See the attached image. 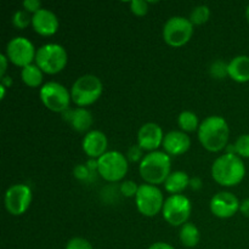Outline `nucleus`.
<instances>
[{"label":"nucleus","mask_w":249,"mask_h":249,"mask_svg":"<svg viewBox=\"0 0 249 249\" xmlns=\"http://www.w3.org/2000/svg\"><path fill=\"white\" fill-rule=\"evenodd\" d=\"M82 147L89 160H99L107 152L108 139H107L106 134L102 131L90 130L84 135Z\"/></svg>","instance_id":"2eb2a0df"},{"label":"nucleus","mask_w":249,"mask_h":249,"mask_svg":"<svg viewBox=\"0 0 249 249\" xmlns=\"http://www.w3.org/2000/svg\"><path fill=\"white\" fill-rule=\"evenodd\" d=\"M9 58L5 53H1L0 55V63H1V67H0V78H4L5 77V73H6L7 70V63H9Z\"/></svg>","instance_id":"72a5a7b5"},{"label":"nucleus","mask_w":249,"mask_h":249,"mask_svg":"<svg viewBox=\"0 0 249 249\" xmlns=\"http://www.w3.org/2000/svg\"><path fill=\"white\" fill-rule=\"evenodd\" d=\"M139 187H140V185H138L133 180H125L119 186V192H121L122 196L131 198V197L136 196V194L139 191Z\"/></svg>","instance_id":"cd10ccee"},{"label":"nucleus","mask_w":249,"mask_h":249,"mask_svg":"<svg viewBox=\"0 0 249 249\" xmlns=\"http://www.w3.org/2000/svg\"><path fill=\"white\" fill-rule=\"evenodd\" d=\"M34 62L46 74H57L67 66V51L60 44H45L36 50Z\"/></svg>","instance_id":"39448f33"},{"label":"nucleus","mask_w":249,"mask_h":249,"mask_svg":"<svg viewBox=\"0 0 249 249\" xmlns=\"http://www.w3.org/2000/svg\"><path fill=\"white\" fill-rule=\"evenodd\" d=\"M43 71L36 63L26 66V67L21 70L22 82L29 88L40 87L41 83H43Z\"/></svg>","instance_id":"4be33fe9"},{"label":"nucleus","mask_w":249,"mask_h":249,"mask_svg":"<svg viewBox=\"0 0 249 249\" xmlns=\"http://www.w3.org/2000/svg\"><path fill=\"white\" fill-rule=\"evenodd\" d=\"M240 212L243 214V215L247 216V218H249V198L245 199V201H243V202H241Z\"/></svg>","instance_id":"e433bc0d"},{"label":"nucleus","mask_w":249,"mask_h":249,"mask_svg":"<svg viewBox=\"0 0 249 249\" xmlns=\"http://www.w3.org/2000/svg\"><path fill=\"white\" fill-rule=\"evenodd\" d=\"M129 162L125 155L118 151H107L97 160V174L107 182H118L125 178Z\"/></svg>","instance_id":"423d86ee"},{"label":"nucleus","mask_w":249,"mask_h":249,"mask_svg":"<svg viewBox=\"0 0 249 249\" xmlns=\"http://www.w3.org/2000/svg\"><path fill=\"white\" fill-rule=\"evenodd\" d=\"M148 249H175V248L173 247L172 245H169V243L156 242V243H153V245H151Z\"/></svg>","instance_id":"c9c22d12"},{"label":"nucleus","mask_w":249,"mask_h":249,"mask_svg":"<svg viewBox=\"0 0 249 249\" xmlns=\"http://www.w3.org/2000/svg\"><path fill=\"white\" fill-rule=\"evenodd\" d=\"M190 179L187 173L182 170L172 172L164 182L165 191L170 195H181L190 186Z\"/></svg>","instance_id":"aec40b11"},{"label":"nucleus","mask_w":249,"mask_h":249,"mask_svg":"<svg viewBox=\"0 0 249 249\" xmlns=\"http://www.w3.org/2000/svg\"><path fill=\"white\" fill-rule=\"evenodd\" d=\"M163 39L172 48H181L191 40L194 36V24L189 18L173 16L163 26Z\"/></svg>","instance_id":"0eeeda50"},{"label":"nucleus","mask_w":249,"mask_h":249,"mask_svg":"<svg viewBox=\"0 0 249 249\" xmlns=\"http://www.w3.org/2000/svg\"><path fill=\"white\" fill-rule=\"evenodd\" d=\"M57 16L51 10L41 9L36 14L32 15V27L39 36H51L58 31Z\"/></svg>","instance_id":"f3484780"},{"label":"nucleus","mask_w":249,"mask_h":249,"mask_svg":"<svg viewBox=\"0 0 249 249\" xmlns=\"http://www.w3.org/2000/svg\"><path fill=\"white\" fill-rule=\"evenodd\" d=\"M209 74L212 75V78L218 80L229 77V63L223 60L214 61L209 67Z\"/></svg>","instance_id":"393cba45"},{"label":"nucleus","mask_w":249,"mask_h":249,"mask_svg":"<svg viewBox=\"0 0 249 249\" xmlns=\"http://www.w3.org/2000/svg\"><path fill=\"white\" fill-rule=\"evenodd\" d=\"M163 140H164V134L158 124L150 122L141 125L139 129L138 145L148 153L158 151V148L163 145Z\"/></svg>","instance_id":"4468645a"},{"label":"nucleus","mask_w":249,"mask_h":249,"mask_svg":"<svg viewBox=\"0 0 249 249\" xmlns=\"http://www.w3.org/2000/svg\"><path fill=\"white\" fill-rule=\"evenodd\" d=\"M63 119L72 126L73 130L78 133H89L92 125V114L89 109L77 107V108H70L62 113Z\"/></svg>","instance_id":"a211bd4d"},{"label":"nucleus","mask_w":249,"mask_h":249,"mask_svg":"<svg viewBox=\"0 0 249 249\" xmlns=\"http://www.w3.org/2000/svg\"><path fill=\"white\" fill-rule=\"evenodd\" d=\"M139 173L145 184H164L172 173V160L164 151H155L145 155L139 165Z\"/></svg>","instance_id":"7ed1b4c3"},{"label":"nucleus","mask_w":249,"mask_h":249,"mask_svg":"<svg viewBox=\"0 0 249 249\" xmlns=\"http://www.w3.org/2000/svg\"><path fill=\"white\" fill-rule=\"evenodd\" d=\"M66 249H94L91 243L82 237H74L68 241Z\"/></svg>","instance_id":"2f4dec72"},{"label":"nucleus","mask_w":249,"mask_h":249,"mask_svg":"<svg viewBox=\"0 0 249 249\" xmlns=\"http://www.w3.org/2000/svg\"><path fill=\"white\" fill-rule=\"evenodd\" d=\"M40 101L49 111L55 113H63L70 109L71 91H68L65 85L57 82H48L40 88Z\"/></svg>","instance_id":"6e6552de"},{"label":"nucleus","mask_w":249,"mask_h":249,"mask_svg":"<svg viewBox=\"0 0 249 249\" xmlns=\"http://www.w3.org/2000/svg\"><path fill=\"white\" fill-rule=\"evenodd\" d=\"M178 124L180 126V130L184 133H194L198 130L199 122L198 117L192 111H182L178 117Z\"/></svg>","instance_id":"5701e85b"},{"label":"nucleus","mask_w":249,"mask_h":249,"mask_svg":"<svg viewBox=\"0 0 249 249\" xmlns=\"http://www.w3.org/2000/svg\"><path fill=\"white\" fill-rule=\"evenodd\" d=\"M104 85L100 78L94 74H84L78 78L71 88V97L78 107L90 106L101 97Z\"/></svg>","instance_id":"20e7f679"},{"label":"nucleus","mask_w":249,"mask_h":249,"mask_svg":"<svg viewBox=\"0 0 249 249\" xmlns=\"http://www.w3.org/2000/svg\"><path fill=\"white\" fill-rule=\"evenodd\" d=\"M73 175L77 180L79 181H90L94 175V173L90 172V169L88 168L87 164H78L75 165L74 169H73Z\"/></svg>","instance_id":"c85d7f7f"},{"label":"nucleus","mask_w":249,"mask_h":249,"mask_svg":"<svg viewBox=\"0 0 249 249\" xmlns=\"http://www.w3.org/2000/svg\"><path fill=\"white\" fill-rule=\"evenodd\" d=\"M22 6H23V10H26L27 12H29L32 15L36 14L39 10L43 9L41 7V2L39 0H24Z\"/></svg>","instance_id":"473e14b6"},{"label":"nucleus","mask_w":249,"mask_h":249,"mask_svg":"<svg viewBox=\"0 0 249 249\" xmlns=\"http://www.w3.org/2000/svg\"><path fill=\"white\" fill-rule=\"evenodd\" d=\"M164 196L158 186L150 184H142L139 187L135 196V204L139 213L146 218H153L157 214L162 213L164 206Z\"/></svg>","instance_id":"1a4fd4ad"},{"label":"nucleus","mask_w":249,"mask_h":249,"mask_svg":"<svg viewBox=\"0 0 249 249\" xmlns=\"http://www.w3.org/2000/svg\"><path fill=\"white\" fill-rule=\"evenodd\" d=\"M202 180L199 179L198 177H195L190 179V189L194 190V191H198V190L202 189Z\"/></svg>","instance_id":"f704fd0d"},{"label":"nucleus","mask_w":249,"mask_h":249,"mask_svg":"<svg viewBox=\"0 0 249 249\" xmlns=\"http://www.w3.org/2000/svg\"><path fill=\"white\" fill-rule=\"evenodd\" d=\"M32 190L26 184H15L5 192L4 204L7 213L14 216L23 215L32 203Z\"/></svg>","instance_id":"9b49d317"},{"label":"nucleus","mask_w":249,"mask_h":249,"mask_svg":"<svg viewBox=\"0 0 249 249\" xmlns=\"http://www.w3.org/2000/svg\"><path fill=\"white\" fill-rule=\"evenodd\" d=\"M241 202L233 194L228 191L218 192L214 195L209 203L212 214L216 218L229 219L232 218L240 211Z\"/></svg>","instance_id":"ddd939ff"},{"label":"nucleus","mask_w":249,"mask_h":249,"mask_svg":"<svg viewBox=\"0 0 249 249\" xmlns=\"http://www.w3.org/2000/svg\"><path fill=\"white\" fill-rule=\"evenodd\" d=\"M246 19H247V22L249 23V5L247 6V9H246Z\"/></svg>","instance_id":"58836bf2"},{"label":"nucleus","mask_w":249,"mask_h":249,"mask_svg":"<svg viewBox=\"0 0 249 249\" xmlns=\"http://www.w3.org/2000/svg\"><path fill=\"white\" fill-rule=\"evenodd\" d=\"M163 150L170 157L182 156L191 147V139L181 130H172L164 135L162 145Z\"/></svg>","instance_id":"dca6fc26"},{"label":"nucleus","mask_w":249,"mask_h":249,"mask_svg":"<svg viewBox=\"0 0 249 249\" xmlns=\"http://www.w3.org/2000/svg\"><path fill=\"white\" fill-rule=\"evenodd\" d=\"M6 87H4V85H0V90H1V96H0V99H4L5 97V91H6Z\"/></svg>","instance_id":"4c0bfd02"},{"label":"nucleus","mask_w":249,"mask_h":249,"mask_svg":"<svg viewBox=\"0 0 249 249\" xmlns=\"http://www.w3.org/2000/svg\"><path fill=\"white\" fill-rule=\"evenodd\" d=\"M179 238L182 246L187 248H194L199 243L201 233H199V230L195 224L186 223L180 228Z\"/></svg>","instance_id":"412c9836"},{"label":"nucleus","mask_w":249,"mask_h":249,"mask_svg":"<svg viewBox=\"0 0 249 249\" xmlns=\"http://www.w3.org/2000/svg\"><path fill=\"white\" fill-rule=\"evenodd\" d=\"M148 5H150V2L145 1V0H133L130 2V10L135 16L142 17L147 15Z\"/></svg>","instance_id":"7c9ffc66"},{"label":"nucleus","mask_w":249,"mask_h":249,"mask_svg":"<svg viewBox=\"0 0 249 249\" xmlns=\"http://www.w3.org/2000/svg\"><path fill=\"white\" fill-rule=\"evenodd\" d=\"M229 77L237 83L249 82V56L238 55L229 62Z\"/></svg>","instance_id":"6ab92c4d"},{"label":"nucleus","mask_w":249,"mask_h":249,"mask_svg":"<svg viewBox=\"0 0 249 249\" xmlns=\"http://www.w3.org/2000/svg\"><path fill=\"white\" fill-rule=\"evenodd\" d=\"M211 18V9L207 5H198L190 14V21L194 26H202Z\"/></svg>","instance_id":"b1692460"},{"label":"nucleus","mask_w":249,"mask_h":249,"mask_svg":"<svg viewBox=\"0 0 249 249\" xmlns=\"http://www.w3.org/2000/svg\"><path fill=\"white\" fill-rule=\"evenodd\" d=\"M5 55L7 56L12 65L24 68L36 61V50L29 39L24 36H15L7 43Z\"/></svg>","instance_id":"f8f14e48"},{"label":"nucleus","mask_w":249,"mask_h":249,"mask_svg":"<svg viewBox=\"0 0 249 249\" xmlns=\"http://www.w3.org/2000/svg\"><path fill=\"white\" fill-rule=\"evenodd\" d=\"M233 146H235L236 155L238 157L249 158V134H243V135L238 136Z\"/></svg>","instance_id":"bb28decb"},{"label":"nucleus","mask_w":249,"mask_h":249,"mask_svg":"<svg viewBox=\"0 0 249 249\" xmlns=\"http://www.w3.org/2000/svg\"><path fill=\"white\" fill-rule=\"evenodd\" d=\"M192 212L191 201L184 195H170L165 198L162 209V215L164 220L172 226L185 225L189 223Z\"/></svg>","instance_id":"9d476101"},{"label":"nucleus","mask_w":249,"mask_h":249,"mask_svg":"<svg viewBox=\"0 0 249 249\" xmlns=\"http://www.w3.org/2000/svg\"><path fill=\"white\" fill-rule=\"evenodd\" d=\"M12 24L17 29H26L29 24H32V16L26 10H18L12 16Z\"/></svg>","instance_id":"a878e982"},{"label":"nucleus","mask_w":249,"mask_h":249,"mask_svg":"<svg viewBox=\"0 0 249 249\" xmlns=\"http://www.w3.org/2000/svg\"><path fill=\"white\" fill-rule=\"evenodd\" d=\"M214 181L224 187L237 186L246 177V165L237 155L224 153L216 158L212 165Z\"/></svg>","instance_id":"f03ea898"},{"label":"nucleus","mask_w":249,"mask_h":249,"mask_svg":"<svg viewBox=\"0 0 249 249\" xmlns=\"http://www.w3.org/2000/svg\"><path fill=\"white\" fill-rule=\"evenodd\" d=\"M201 145L209 152H220L228 147L230 129L223 117L209 116L199 124L197 130Z\"/></svg>","instance_id":"f257e3e1"},{"label":"nucleus","mask_w":249,"mask_h":249,"mask_svg":"<svg viewBox=\"0 0 249 249\" xmlns=\"http://www.w3.org/2000/svg\"><path fill=\"white\" fill-rule=\"evenodd\" d=\"M143 152H145V151H143L142 148L136 143V145H131L130 147L128 148L125 157L126 160H128V162H131V163L141 162V160H143V157H145Z\"/></svg>","instance_id":"c756f323"}]
</instances>
